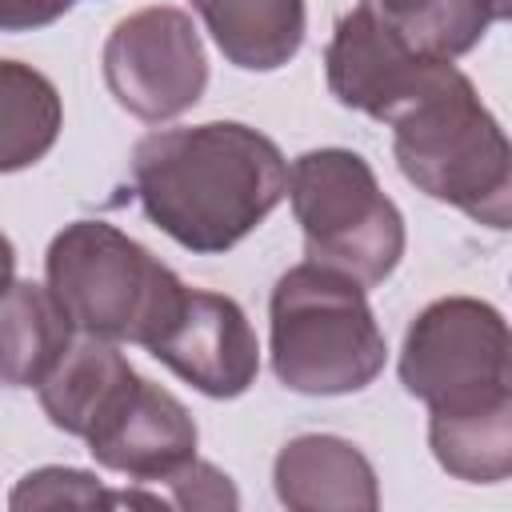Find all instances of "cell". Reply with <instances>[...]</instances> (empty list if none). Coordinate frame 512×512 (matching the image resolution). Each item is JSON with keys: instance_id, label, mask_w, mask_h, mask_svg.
I'll return each mask as SVG.
<instances>
[{"instance_id": "cell-1", "label": "cell", "mask_w": 512, "mask_h": 512, "mask_svg": "<svg viewBox=\"0 0 512 512\" xmlns=\"http://www.w3.org/2000/svg\"><path fill=\"white\" fill-rule=\"evenodd\" d=\"M292 168L264 132L236 120L148 132L132 148L144 216L196 256H220L288 196Z\"/></svg>"}, {"instance_id": "cell-2", "label": "cell", "mask_w": 512, "mask_h": 512, "mask_svg": "<svg viewBox=\"0 0 512 512\" xmlns=\"http://www.w3.org/2000/svg\"><path fill=\"white\" fill-rule=\"evenodd\" d=\"M272 372L300 396H348L368 388L384 368V332L364 284L324 268H288L268 300Z\"/></svg>"}, {"instance_id": "cell-3", "label": "cell", "mask_w": 512, "mask_h": 512, "mask_svg": "<svg viewBox=\"0 0 512 512\" xmlns=\"http://www.w3.org/2000/svg\"><path fill=\"white\" fill-rule=\"evenodd\" d=\"M44 276L76 332L148 348L184 296V280L140 240L104 220L64 224L44 256Z\"/></svg>"}, {"instance_id": "cell-4", "label": "cell", "mask_w": 512, "mask_h": 512, "mask_svg": "<svg viewBox=\"0 0 512 512\" xmlns=\"http://www.w3.org/2000/svg\"><path fill=\"white\" fill-rule=\"evenodd\" d=\"M292 216L304 256L364 288L384 284L404 256V216L380 192L372 164L352 148H312L292 160Z\"/></svg>"}, {"instance_id": "cell-5", "label": "cell", "mask_w": 512, "mask_h": 512, "mask_svg": "<svg viewBox=\"0 0 512 512\" xmlns=\"http://www.w3.org/2000/svg\"><path fill=\"white\" fill-rule=\"evenodd\" d=\"M392 156L408 184L468 216L508 176L512 140L480 104L472 80L456 64H444L392 120Z\"/></svg>"}, {"instance_id": "cell-6", "label": "cell", "mask_w": 512, "mask_h": 512, "mask_svg": "<svg viewBox=\"0 0 512 512\" xmlns=\"http://www.w3.org/2000/svg\"><path fill=\"white\" fill-rule=\"evenodd\" d=\"M400 384L428 412L460 416L512 396V324L476 296L432 300L404 332Z\"/></svg>"}, {"instance_id": "cell-7", "label": "cell", "mask_w": 512, "mask_h": 512, "mask_svg": "<svg viewBox=\"0 0 512 512\" xmlns=\"http://www.w3.org/2000/svg\"><path fill=\"white\" fill-rule=\"evenodd\" d=\"M104 84L136 120L160 124L188 112L208 88V56L188 12L156 4L124 16L104 40Z\"/></svg>"}, {"instance_id": "cell-8", "label": "cell", "mask_w": 512, "mask_h": 512, "mask_svg": "<svg viewBox=\"0 0 512 512\" xmlns=\"http://www.w3.org/2000/svg\"><path fill=\"white\" fill-rule=\"evenodd\" d=\"M452 60L412 48L368 0L336 20L324 52V76L344 108L392 124Z\"/></svg>"}, {"instance_id": "cell-9", "label": "cell", "mask_w": 512, "mask_h": 512, "mask_svg": "<svg viewBox=\"0 0 512 512\" xmlns=\"http://www.w3.org/2000/svg\"><path fill=\"white\" fill-rule=\"evenodd\" d=\"M148 352L212 400L248 392L260 372V344L244 308L232 296L204 288H184L176 312L148 344Z\"/></svg>"}, {"instance_id": "cell-10", "label": "cell", "mask_w": 512, "mask_h": 512, "mask_svg": "<svg viewBox=\"0 0 512 512\" xmlns=\"http://www.w3.org/2000/svg\"><path fill=\"white\" fill-rule=\"evenodd\" d=\"M196 440L200 432L188 408L168 388L140 376L84 444L100 468L132 484H164V476L196 456Z\"/></svg>"}, {"instance_id": "cell-11", "label": "cell", "mask_w": 512, "mask_h": 512, "mask_svg": "<svg viewBox=\"0 0 512 512\" xmlns=\"http://www.w3.org/2000/svg\"><path fill=\"white\" fill-rule=\"evenodd\" d=\"M276 500L292 512H372L380 508L376 468L368 456L328 432L292 436L272 464Z\"/></svg>"}, {"instance_id": "cell-12", "label": "cell", "mask_w": 512, "mask_h": 512, "mask_svg": "<svg viewBox=\"0 0 512 512\" xmlns=\"http://www.w3.org/2000/svg\"><path fill=\"white\" fill-rule=\"evenodd\" d=\"M140 380V372L128 364V356L116 348V340L84 336L72 340V348L60 356V364L44 376L40 408L44 416L68 432L88 440L92 428L120 404V396Z\"/></svg>"}, {"instance_id": "cell-13", "label": "cell", "mask_w": 512, "mask_h": 512, "mask_svg": "<svg viewBox=\"0 0 512 512\" xmlns=\"http://www.w3.org/2000/svg\"><path fill=\"white\" fill-rule=\"evenodd\" d=\"M228 64L276 72L304 44V0H192Z\"/></svg>"}, {"instance_id": "cell-14", "label": "cell", "mask_w": 512, "mask_h": 512, "mask_svg": "<svg viewBox=\"0 0 512 512\" xmlns=\"http://www.w3.org/2000/svg\"><path fill=\"white\" fill-rule=\"evenodd\" d=\"M76 324L52 296L32 280H8L4 288V384L40 388L44 376L72 348Z\"/></svg>"}, {"instance_id": "cell-15", "label": "cell", "mask_w": 512, "mask_h": 512, "mask_svg": "<svg viewBox=\"0 0 512 512\" xmlns=\"http://www.w3.org/2000/svg\"><path fill=\"white\" fill-rule=\"evenodd\" d=\"M428 448L436 464L468 484H500L512 476V396L476 412H428Z\"/></svg>"}, {"instance_id": "cell-16", "label": "cell", "mask_w": 512, "mask_h": 512, "mask_svg": "<svg viewBox=\"0 0 512 512\" xmlns=\"http://www.w3.org/2000/svg\"><path fill=\"white\" fill-rule=\"evenodd\" d=\"M60 92L56 84L20 64V60H4L0 64V168L4 172H20L36 160L48 156V148L60 136Z\"/></svg>"}, {"instance_id": "cell-17", "label": "cell", "mask_w": 512, "mask_h": 512, "mask_svg": "<svg viewBox=\"0 0 512 512\" xmlns=\"http://www.w3.org/2000/svg\"><path fill=\"white\" fill-rule=\"evenodd\" d=\"M412 48L436 60H456L488 32V0H368Z\"/></svg>"}, {"instance_id": "cell-18", "label": "cell", "mask_w": 512, "mask_h": 512, "mask_svg": "<svg viewBox=\"0 0 512 512\" xmlns=\"http://www.w3.org/2000/svg\"><path fill=\"white\" fill-rule=\"evenodd\" d=\"M116 508V492H108L92 472L80 468H64V464H48L28 472L12 496L8 508L12 512H32V508Z\"/></svg>"}, {"instance_id": "cell-19", "label": "cell", "mask_w": 512, "mask_h": 512, "mask_svg": "<svg viewBox=\"0 0 512 512\" xmlns=\"http://www.w3.org/2000/svg\"><path fill=\"white\" fill-rule=\"evenodd\" d=\"M164 484H168L172 508H228V512H232V508L240 504L232 480H228L216 464H208V460H200V456H192V460L180 464L172 476H164Z\"/></svg>"}, {"instance_id": "cell-20", "label": "cell", "mask_w": 512, "mask_h": 512, "mask_svg": "<svg viewBox=\"0 0 512 512\" xmlns=\"http://www.w3.org/2000/svg\"><path fill=\"white\" fill-rule=\"evenodd\" d=\"M72 8V0H0V28L4 32H24V28H44L60 20Z\"/></svg>"}, {"instance_id": "cell-21", "label": "cell", "mask_w": 512, "mask_h": 512, "mask_svg": "<svg viewBox=\"0 0 512 512\" xmlns=\"http://www.w3.org/2000/svg\"><path fill=\"white\" fill-rule=\"evenodd\" d=\"M468 220H476V224H484V228H496V232H508V228H512V168H508V176L500 180V188H496L484 204H476V208L468 212Z\"/></svg>"}, {"instance_id": "cell-22", "label": "cell", "mask_w": 512, "mask_h": 512, "mask_svg": "<svg viewBox=\"0 0 512 512\" xmlns=\"http://www.w3.org/2000/svg\"><path fill=\"white\" fill-rule=\"evenodd\" d=\"M492 20H512V0H488Z\"/></svg>"}]
</instances>
